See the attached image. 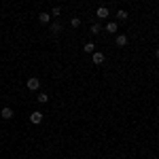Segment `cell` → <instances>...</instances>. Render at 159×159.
I'll use <instances>...</instances> for the list:
<instances>
[{
	"label": "cell",
	"mask_w": 159,
	"mask_h": 159,
	"mask_svg": "<svg viewBox=\"0 0 159 159\" xmlns=\"http://www.w3.org/2000/svg\"><path fill=\"white\" fill-rule=\"evenodd\" d=\"M25 85H28L30 91H38V89H40V81H38L36 76H32V79H28V83H25Z\"/></svg>",
	"instance_id": "6da1fadb"
},
{
	"label": "cell",
	"mask_w": 159,
	"mask_h": 159,
	"mask_svg": "<svg viewBox=\"0 0 159 159\" xmlns=\"http://www.w3.org/2000/svg\"><path fill=\"white\" fill-rule=\"evenodd\" d=\"M127 43H129V36H127V34H117V36H115V45H117V47H125Z\"/></svg>",
	"instance_id": "7a4b0ae2"
},
{
	"label": "cell",
	"mask_w": 159,
	"mask_h": 159,
	"mask_svg": "<svg viewBox=\"0 0 159 159\" xmlns=\"http://www.w3.org/2000/svg\"><path fill=\"white\" fill-rule=\"evenodd\" d=\"M0 117L9 121V119H13V117H15V112H13V108H11V106H4V108L0 110Z\"/></svg>",
	"instance_id": "3957f363"
},
{
	"label": "cell",
	"mask_w": 159,
	"mask_h": 159,
	"mask_svg": "<svg viewBox=\"0 0 159 159\" xmlns=\"http://www.w3.org/2000/svg\"><path fill=\"white\" fill-rule=\"evenodd\" d=\"M104 60H106V57H104L102 51H93V53H91V61H93V64H104Z\"/></svg>",
	"instance_id": "277c9868"
},
{
	"label": "cell",
	"mask_w": 159,
	"mask_h": 159,
	"mask_svg": "<svg viewBox=\"0 0 159 159\" xmlns=\"http://www.w3.org/2000/svg\"><path fill=\"white\" fill-rule=\"evenodd\" d=\"M30 121L34 123V125H38V123H43V112H40V110H34V112L30 115Z\"/></svg>",
	"instance_id": "5b68a950"
},
{
	"label": "cell",
	"mask_w": 159,
	"mask_h": 159,
	"mask_svg": "<svg viewBox=\"0 0 159 159\" xmlns=\"http://www.w3.org/2000/svg\"><path fill=\"white\" fill-rule=\"evenodd\" d=\"M106 32H108V34H117V32H119V24H117V21H108V24H106Z\"/></svg>",
	"instance_id": "8992f818"
},
{
	"label": "cell",
	"mask_w": 159,
	"mask_h": 159,
	"mask_svg": "<svg viewBox=\"0 0 159 159\" xmlns=\"http://www.w3.org/2000/svg\"><path fill=\"white\" fill-rule=\"evenodd\" d=\"M96 15H98L100 19H106V17L110 15V11L106 9V7H98V9H96Z\"/></svg>",
	"instance_id": "52a82bcc"
},
{
	"label": "cell",
	"mask_w": 159,
	"mask_h": 159,
	"mask_svg": "<svg viewBox=\"0 0 159 159\" xmlns=\"http://www.w3.org/2000/svg\"><path fill=\"white\" fill-rule=\"evenodd\" d=\"M115 15H117V19H119V21H127V19H129V13L125 11V9H119Z\"/></svg>",
	"instance_id": "ba28073f"
},
{
	"label": "cell",
	"mask_w": 159,
	"mask_h": 159,
	"mask_svg": "<svg viewBox=\"0 0 159 159\" xmlns=\"http://www.w3.org/2000/svg\"><path fill=\"white\" fill-rule=\"evenodd\" d=\"M49 30H51V34H55V36H57V34H61V30H64V28H61V24H60V21H53Z\"/></svg>",
	"instance_id": "9c48e42d"
},
{
	"label": "cell",
	"mask_w": 159,
	"mask_h": 159,
	"mask_svg": "<svg viewBox=\"0 0 159 159\" xmlns=\"http://www.w3.org/2000/svg\"><path fill=\"white\" fill-rule=\"evenodd\" d=\"M36 102H38V104H47V102H49V93L40 91V93L36 96Z\"/></svg>",
	"instance_id": "30bf717a"
},
{
	"label": "cell",
	"mask_w": 159,
	"mask_h": 159,
	"mask_svg": "<svg viewBox=\"0 0 159 159\" xmlns=\"http://www.w3.org/2000/svg\"><path fill=\"white\" fill-rule=\"evenodd\" d=\"M38 21H40V24H45V25H47V24L51 21V15H49V13H38Z\"/></svg>",
	"instance_id": "8fae6325"
},
{
	"label": "cell",
	"mask_w": 159,
	"mask_h": 159,
	"mask_svg": "<svg viewBox=\"0 0 159 159\" xmlns=\"http://www.w3.org/2000/svg\"><path fill=\"white\" fill-rule=\"evenodd\" d=\"M89 32H91V34L96 36V34H100V32H102V25H100V24H93L91 28H89Z\"/></svg>",
	"instance_id": "7c38bea8"
},
{
	"label": "cell",
	"mask_w": 159,
	"mask_h": 159,
	"mask_svg": "<svg viewBox=\"0 0 159 159\" xmlns=\"http://www.w3.org/2000/svg\"><path fill=\"white\" fill-rule=\"evenodd\" d=\"M83 51H85V53H93V51H96V45H93V43H85Z\"/></svg>",
	"instance_id": "4fadbf2b"
},
{
	"label": "cell",
	"mask_w": 159,
	"mask_h": 159,
	"mask_svg": "<svg viewBox=\"0 0 159 159\" xmlns=\"http://www.w3.org/2000/svg\"><path fill=\"white\" fill-rule=\"evenodd\" d=\"M49 15H53V17H60V15H61V9H60V7H53Z\"/></svg>",
	"instance_id": "5bb4252c"
},
{
	"label": "cell",
	"mask_w": 159,
	"mask_h": 159,
	"mask_svg": "<svg viewBox=\"0 0 159 159\" xmlns=\"http://www.w3.org/2000/svg\"><path fill=\"white\" fill-rule=\"evenodd\" d=\"M70 25H72V28H79V25H81V19H79V17H72V19H70Z\"/></svg>",
	"instance_id": "9a60e30c"
}]
</instances>
